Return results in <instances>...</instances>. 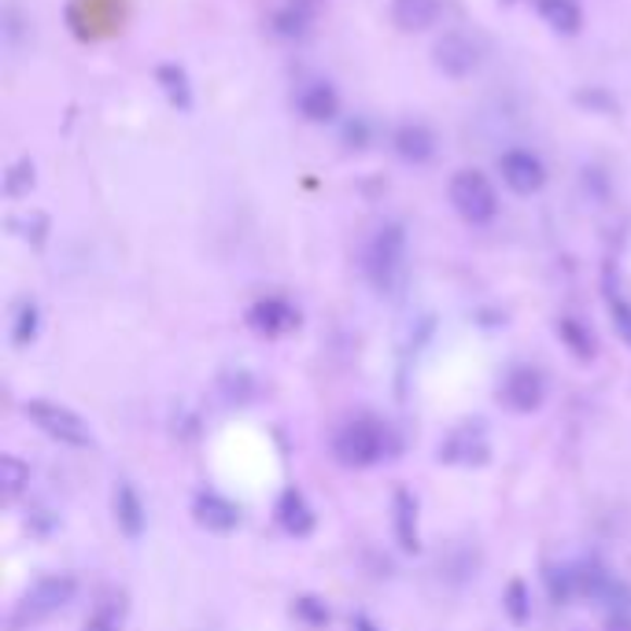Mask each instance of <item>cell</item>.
<instances>
[{
  "label": "cell",
  "instance_id": "d6986e66",
  "mask_svg": "<svg viewBox=\"0 0 631 631\" xmlns=\"http://www.w3.org/2000/svg\"><path fill=\"white\" fill-rule=\"evenodd\" d=\"M617 325H620V337H624L631 343V311L628 307H620L617 311Z\"/></svg>",
  "mask_w": 631,
  "mask_h": 631
},
{
  "label": "cell",
  "instance_id": "52a82bcc",
  "mask_svg": "<svg viewBox=\"0 0 631 631\" xmlns=\"http://www.w3.org/2000/svg\"><path fill=\"white\" fill-rule=\"evenodd\" d=\"M111 509H115V525L118 532H126L129 540L144 532L148 525V509H144V499L137 495V488L129 480H118L115 484V495H111Z\"/></svg>",
  "mask_w": 631,
  "mask_h": 631
},
{
  "label": "cell",
  "instance_id": "277c9868",
  "mask_svg": "<svg viewBox=\"0 0 631 631\" xmlns=\"http://www.w3.org/2000/svg\"><path fill=\"white\" fill-rule=\"evenodd\" d=\"M436 458L443 466H484L491 458V440L480 421H466V425H454L447 432V440L440 443Z\"/></svg>",
  "mask_w": 631,
  "mask_h": 631
},
{
  "label": "cell",
  "instance_id": "ba28073f",
  "mask_svg": "<svg viewBox=\"0 0 631 631\" xmlns=\"http://www.w3.org/2000/svg\"><path fill=\"white\" fill-rule=\"evenodd\" d=\"M277 525H281L289 535H295V540H303V535L314 532V509L300 488L281 491V499H277Z\"/></svg>",
  "mask_w": 631,
  "mask_h": 631
},
{
  "label": "cell",
  "instance_id": "30bf717a",
  "mask_svg": "<svg viewBox=\"0 0 631 631\" xmlns=\"http://www.w3.org/2000/svg\"><path fill=\"white\" fill-rule=\"evenodd\" d=\"M123 620H126V595L123 591H108V595L92 606V614L86 617L81 631H123Z\"/></svg>",
  "mask_w": 631,
  "mask_h": 631
},
{
  "label": "cell",
  "instance_id": "e0dca14e",
  "mask_svg": "<svg viewBox=\"0 0 631 631\" xmlns=\"http://www.w3.org/2000/svg\"><path fill=\"white\" fill-rule=\"evenodd\" d=\"M351 631H384V628H380L374 617H366V614H355V617H351Z\"/></svg>",
  "mask_w": 631,
  "mask_h": 631
},
{
  "label": "cell",
  "instance_id": "ffe728a7",
  "mask_svg": "<svg viewBox=\"0 0 631 631\" xmlns=\"http://www.w3.org/2000/svg\"><path fill=\"white\" fill-rule=\"evenodd\" d=\"M588 588H591V583L580 577V591H588ZM595 591H609V583L606 580H595Z\"/></svg>",
  "mask_w": 631,
  "mask_h": 631
},
{
  "label": "cell",
  "instance_id": "8fae6325",
  "mask_svg": "<svg viewBox=\"0 0 631 631\" xmlns=\"http://www.w3.org/2000/svg\"><path fill=\"white\" fill-rule=\"evenodd\" d=\"M30 484V466L15 454H4L0 458V491H4V503H15L18 495Z\"/></svg>",
  "mask_w": 631,
  "mask_h": 631
},
{
  "label": "cell",
  "instance_id": "7a4b0ae2",
  "mask_svg": "<svg viewBox=\"0 0 631 631\" xmlns=\"http://www.w3.org/2000/svg\"><path fill=\"white\" fill-rule=\"evenodd\" d=\"M23 414L37 432H45L49 440L63 443V447H89L92 443V429L86 425V417L74 414L71 406H63V403L30 399V403L23 406Z\"/></svg>",
  "mask_w": 631,
  "mask_h": 631
},
{
  "label": "cell",
  "instance_id": "5b68a950",
  "mask_svg": "<svg viewBox=\"0 0 631 631\" xmlns=\"http://www.w3.org/2000/svg\"><path fill=\"white\" fill-rule=\"evenodd\" d=\"M543 395H546V380L535 374V369H514V374H506V380L499 384V403L506 406V411L514 414H532L543 406Z\"/></svg>",
  "mask_w": 631,
  "mask_h": 631
},
{
  "label": "cell",
  "instance_id": "7c38bea8",
  "mask_svg": "<svg viewBox=\"0 0 631 631\" xmlns=\"http://www.w3.org/2000/svg\"><path fill=\"white\" fill-rule=\"evenodd\" d=\"M503 609H506V617L514 620V624H528V617H532V591H528L525 580H509L506 583Z\"/></svg>",
  "mask_w": 631,
  "mask_h": 631
},
{
  "label": "cell",
  "instance_id": "2e32d148",
  "mask_svg": "<svg viewBox=\"0 0 631 631\" xmlns=\"http://www.w3.org/2000/svg\"><path fill=\"white\" fill-rule=\"evenodd\" d=\"M565 332H569V337H565V343H569V348L577 351L580 358H591V355H595V343L583 340V332H580V329H569V325H565Z\"/></svg>",
  "mask_w": 631,
  "mask_h": 631
},
{
  "label": "cell",
  "instance_id": "ac0fdd59",
  "mask_svg": "<svg viewBox=\"0 0 631 631\" xmlns=\"http://www.w3.org/2000/svg\"><path fill=\"white\" fill-rule=\"evenodd\" d=\"M606 631H631V609H624V614H614V617H609Z\"/></svg>",
  "mask_w": 631,
  "mask_h": 631
},
{
  "label": "cell",
  "instance_id": "5bb4252c",
  "mask_svg": "<svg viewBox=\"0 0 631 631\" xmlns=\"http://www.w3.org/2000/svg\"><path fill=\"white\" fill-rule=\"evenodd\" d=\"M292 614L300 624H307L311 631H318L329 624V606H325L321 598H314V595H300L292 602Z\"/></svg>",
  "mask_w": 631,
  "mask_h": 631
},
{
  "label": "cell",
  "instance_id": "9a60e30c",
  "mask_svg": "<svg viewBox=\"0 0 631 631\" xmlns=\"http://www.w3.org/2000/svg\"><path fill=\"white\" fill-rule=\"evenodd\" d=\"M252 325H255L258 332H266V337H277V332L289 329L292 318H281V311H277V307H266V303H263V307H258V311L252 314Z\"/></svg>",
  "mask_w": 631,
  "mask_h": 631
},
{
  "label": "cell",
  "instance_id": "9c48e42d",
  "mask_svg": "<svg viewBox=\"0 0 631 631\" xmlns=\"http://www.w3.org/2000/svg\"><path fill=\"white\" fill-rule=\"evenodd\" d=\"M392 521H395V540L406 554L421 551V535H417V499L406 488H395L392 495Z\"/></svg>",
  "mask_w": 631,
  "mask_h": 631
},
{
  "label": "cell",
  "instance_id": "4fadbf2b",
  "mask_svg": "<svg viewBox=\"0 0 631 631\" xmlns=\"http://www.w3.org/2000/svg\"><path fill=\"white\" fill-rule=\"evenodd\" d=\"M543 580H546V591H551L554 602H569L580 591V572L561 569V565H551V569L543 572Z\"/></svg>",
  "mask_w": 631,
  "mask_h": 631
},
{
  "label": "cell",
  "instance_id": "3957f363",
  "mask_svg": "<svg viewBox=\"0 0 631 631\" xmlns=\"http://www.w3.org/2000/svg\"><path fill=\"white\" fill-rule=\"evenodd\" d=\"M332 451H337V458L351 469L377 466L388 454V432L380 429L377 421H348L337 436H332Z\"/></svg>",
  "mask_w": 631,
  "mask_h": 631
},
{
  "label": "cell",
  "instance_id": "6da1fadb",
  "mask_svg": "<svg viewBox=\"0 0 631 631\" xmlns=\"http://www.w3.org/2000/svg\"><path fill=\"white\" fill-rule=\"evenodd\" d=\"M74 591H78V580L67 577V572H52V577L34 580L15 602L12 628H34V624H41V620L55 617L74 598Z\"/></svg>",
  "mask_w": 631,
  "mask_h": 631
},
{
  "label": "cell",
  "instance_id": "8992f818",
  "mask_svg": "<svg viewBox=\"0 0 631 631\" xmlns=\"http://www.w3.org/2000/svg\"><path fill=\"white\" fill-rule=\"evenodd\" d=\"M192 514H197V525H203L207 532H234L240 525V506L229 503L226 495H218V491H200L197 499H192Z\"/></svg>",
  "mask_w": 631,
  "mask_h": 631
}]
</instances>
